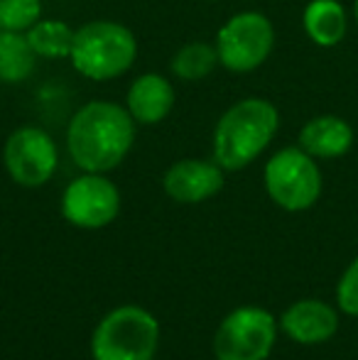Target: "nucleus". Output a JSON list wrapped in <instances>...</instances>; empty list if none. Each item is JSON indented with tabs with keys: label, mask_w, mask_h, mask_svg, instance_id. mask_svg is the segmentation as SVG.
<instances>
[{
	"label": "nucleus",
	"mask_w": 358,
	"mask_h": 360,
	"mask_svg": "<svg viewBox=\"0 0 358 360\" xmlns=\"http://www.w3.org/2000/svg\"><path fill=\"white\" fill-rule=\"evenodd\" d=\"M135 120L125 105L113 101H89L72 115L67 150L82 172L108 174L133 150Z\"/></svg>",
	"instance_id": "f257e3e1"
},
{
	"label": "nucleus",
	"mask_w": 358,
	"mask_h": 360,
	"mask_svg": "<svg viewBox=\"0 0 358 360\" xmlns=\"http://www.w3.org/2000/svg\"><path fill=\"white\" fill-rule=\"evenodd\" d=\"M280 128V113L268 98L250 96L234 103L214 128V160L226 172L253 165L272 143Z\"/></svg>",
	"instance_id": "f03ea898"
},
{
	"label": "nucleus",
	"mask_w": 358,
	"mask_h": 360,
	"mask_svg": "<svg viewBox=\"0 0 358 360\" xmlns=\"http://www.w3.org/2000/svg\"><path fill=\"white\" fill-rule=\"evenodd\" d=\"M138 39L125 25L113 20H94L74 32L69 62L91 81L118 79L135 64Z\"/></svg>",
	"instance_id": "7ed1b4c3"
},
{
	"label": "nucleus",
	"mask_w": 358,
	"mask_h": 360,
	"mask_svg": "<svg viewBox=\"0 0 358 360\" xmlns=\"http://www.w3.org/2000/svg\"><path fill=\"white\" fill-rule=\"evenodd\" d=\"M160 321L148 309L125 304L108 311L91 336L94 360H155Z\"/></svg>",
	"instance_id": "20e7f679"
},
{
	"label": "nucleus",
	"mask_w": 358,
	"mask_h": 360,
	"mask_svg": "<svg viewBox=\"0 0 358 360\" xmlns=\"http://www.w3.org/2000/svg\"><path fill=\"white\" fill-rule=\"evenodd\" d=\"M263 181L272 204L290 214L312 209L321 196L319 165L302 147L277 150L265 165Z\"/></svg>",
	"instance_id": "39448f33"
},
{
	"label": "nucleus",
	"mask_w": 358,
	"mask_h": 360,
	"mask_svg": "<svg viewBox=\"0 0 358 360\" xmlns=\"http://www.w3.org/2000/svg\"><path fill=\"white\" fill-rule=\"evenodd\" d=\"M214 47L221 67L234 74H248L268 62L275 47V30L263 13L245 10L221 25Z\"/></svg>",
	"instance_id": "423d86ee"
},
{
	"label": "nucleus",
	"mask_w": 358,
	"mask_h": 360,
	"mask_svg": "<svg viewBox=\"0 0 358 360\" xmlns=\"http://www.w3.org/2000/svg\"><path fill=\"white\" fill-rule=\"evenodd\" d=\"M280 323L263 307H238L226 314L214 333L216 360H268Z\"/></svg>",
	"instance_id": "0eeeda50"
},
{
	"label": "nucleus",
	"mask_w": 358,
	"mask_h": 360,
	"mask_svg": "<svg viewBox=\"0 0 358 360\" xmlns=\"http://www.w3.org/2000/svg\"><path fill=\"white\" fill-rule=\"evenodd\" d=\"M3 162L10 179L25 189L44 186L54 176L59 165L57 143L47 130L37 125H23L5 140Z\"/></svg>",
	"instance_id": "6e6552de"
},
{
	"label": "nucleus",
	"mask_w": 358,
	"mask_h": 360,
	"mask_svg": "<svg viewBox=\"0 0 358 360\" xmlns=\"http://www.w3.org/2000/svg\"><path fill=\"white\" fill-rule=\"evenodd\" d=\"M120 214V191L106 174L84 172L62 194V216L84 231L106 228Z\"/></svg>",
	"instance_id": "1a4fd4ad"
},
{
	"label": "nucleus",
	"mask_w": 358,
	"mask_h": 360,
	"mask_svg": "<svg viewBox=\"0 0 358 360\" xmlns=\"http://www.w3.org/2000/svg\"><path fill=\"white\" fill-rule=\"evenodd\" d=\"M224 167L216 160H179L165 172L162 189L177 204H201L224 189Z\"/></svg>",
	"instance_id": "9d476101"
},
{
	"label": "nucleus",
	"mask_w": 358,
	"mask_h": 360,
	"mask_svg": "<svg viewBox=\"0 0 358 360\" xmlns=\"http://www.w3.org/2000/svg\"><path fill=\"white\" fill-rule=\"evenodd\" d=\"M280 328L287 338L302 346L324 343L339 331V314L319 299H300L290 304L280 319Z\"/></svg>",
	"instance_id": "9b49d317"
},
{
	"label": "nucleus",
	"mask_w": 358,
	"mask_h": 360,
	"mask_svg": "<svg viewBox=\"0 0 358 360\" xmlns=\"http://www.w3.org/2000/svg\"><path fill=\"white\" fill-rule=\"evenodd\" d=\"M174 86L162 74H140L130 84L125 108L138 125H158L174 108Z\"/></svg>",
	"instance_id": "f8f14e48"
},
{
	"label": "nucleus",
	"mask_w": 358,
	"mask_h": 360,
	"mask_svg": "<svg viewBox=\"0 0 358 360\" xmlns=\"http://www.w3.org/2000/svg\"><path fill=\"white\" fill-rule=\"evenodd\" d=\"M300 147L314 160H336L354 147V128L339 115H317L302 125Z\"/></svg>",
	"instance_id": "ddd939ff"
},
{
	"label": "nucleus",
	"mask_w": 358,
	"mask_h": 360,
	"mask_svg": "<svg viewBox=\"0 0 358 360\" xmlns=\"http://www.w3.org/2000/svg\"><path fill=\"white\" fill-rule=\"evenodd\" d=\"M302 27L317 47H336L349 30L344 5L339 0H312L302 13Z\"/></svg>",
	"instance_id": "4468645a"
},
{
	"label": "nucleus",
	"mask_w": 358,
	"mask_h": 360,
	"mask_svg": "<svg viewBox=\"0 0 358 360\" xmlns=\"http://www.w3.org/2000/svg\"><path fill=\"white\" fill-rule=\"evenodd\" d=\"M37 54L27 42V34L0 30V81L3 84H23L34 72Z\"/></svg>",
	"instance_id": "2eb2a0df"
},
{
	"label": "nucleus",
	"mask_w": 358,
	"mask_h": 360,
	"mask_svg": "<svg viewBox=\"0 0 358 360\" xmlns=\"http://www.w3.org/2000/svg\"><path fill=\"white\" fill-rule=\"evenodd\" d=\"M25 34L37 59H69L72 54L74 30L62 20H37Z\"/></svg>",
	"instance_id": "dca6fc26"
},
{
	"label": "nucleus",
	"mask_w": 358,
	"mask_h": 360,
	"mask_svg": "<svg viewBox=\"0 0 358 360\" xmlns=\"http://www.w3.org/2000/svg\"><path fill=\"white\" fill-rule=\"evenodd\" d=\"M219 67V54H216V47L209 42H186L184 47H179L174 52L172 62H170V72L177 76L179 81H201L206 79L214 69Z\"/></svg>",
	"instance_id": "f3484780"
},
{
	"label": "nucleus",
	"mask_w": 358,
	"mask_h": 360,
	"mask_svg": "<svg viewBox=\"0 0 358 360\" xmlns=\"http://www.w3.org/2000/svg\"><path fill=\"white\" fill-rule=\"evenodd\" d=\"M37 20H42L39 0H0V30L25 34Z\"/></svg>",
	"instance_id": "a211bd4d"
},
{
	"label": "nucleus",
	"mask_w": 358,
	"mask_h": 360,
	"mask_svg": "<svg viewBox=\"0 0 358 360\" xmlns=\"http://www.w3.org/2000/svg\"><path fill=\"white\" fill-rule=\"evenodd\" d=\"M336 304L344 314L358 316V257L344 270L336 287Z\"/></svg>",
	"instance_id": "6ab92c4d"
},
{
	"label": "nucleus",
	"mask_w": 358,
	"mask_h": 360,
	"mask_svg": "<svg viewBox=\"0 0 358 360\" xmlns=\"http://www.w3.org/2000/svg\"><path fill=\"white\" fill-rule=\"evenodd\" d=\"M354 18H356V22H358V0L354 3Z\"/></svg>",
	"instance_id": "aec40b11"
},
{
	"label": "nucleus",
	"mask_w": 358,
	"mask_h": 360,
	"mask_svg": "<svg viewBox=\"0 0 358 360\" xmlns=\"http://www.w3.org/2000/svg\"><path fill=\"white\" fill-rule=\"evenodd\" d=\"M204 3H214V0H204Z\"/></svg>",
	"instance_id": "412c9836"
}]
</instances>
